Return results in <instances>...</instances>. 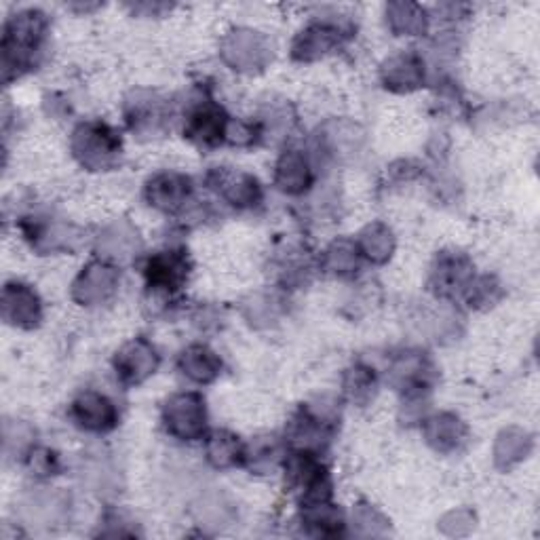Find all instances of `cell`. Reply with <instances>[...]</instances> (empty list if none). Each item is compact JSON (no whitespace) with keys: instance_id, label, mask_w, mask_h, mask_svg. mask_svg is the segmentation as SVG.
<instances>
[{"instance_id":"cell-18","label":"cell","mask_w":540,"mask_h":540,"mask_svg":"<svg viewBox=\"0 0 540 540\" xmlns=\"http://www.w3.org/2000/svg\"><path fill=\"white\" fill-rule=\"evenodd\" d=\"M275 184L287 195H300L311 186V167L302 152L287 150L277 163Z\"/></svg>"},{"instance_id":"cell-26","label":"cell","mask_w":540,"mask_h":540,"mask_svg":"<svg viewBox=\"0 0 540 540\" xmlns=\"http://www.w3.org/2000/svg\"><path fill=\"white\" fill-rule=\"evenodd\" d=\"M197 517L205 526L222 528V526L233 522L235 509H233V505L228 503V498L224 494L209 492L197 503Z\"/></svg>"},{"instance_id":"cell-11","label":"cell","mask_w":540,"mask_h":540,"mask_svg":"<svg viewBox=\"0 0 540 540\" xmlns=\"http://www.w3.org/2000/svg\"><path fill=\"white\" fill-rule=\"evenodd\" d=\"M340 45V28L327 22H317L304 28L292 45L296 62H315Z\"/></svg>"},{"instance_id":"cell-5","label":"cell","mask_w":540,"mask_h":540,"mask_svg":"<svg viewBox=\"0 0 540 540\" xmlns=\"http://www.w3.org/2000/svg\"><path fill=\"white\" fill-rule=\"evenodd\" d=\"M114 368L125 384H140L159 368L157 349L148 340L135 338L114 357Z\"/></svg>"},{"instance_id":"cell-10","label":"cell","mask_w":540,"mask_h":540,"mask_svg":"<svg viewBox=\"0 0 540 540\" xmlns=\"http://www.w3.org/2000/svg\"><path fill=\"white\" fill-rule=\"evenodd\" d=\"M41 300L24 283H9L3 292V317L17 327H34L41 321Z\"/></svg>"},{"instance_id":"cell-9","label":"cell","mask_w":540,"mask_h":540,"mask_svg":"<svg viewBox=\"0 0 540 540\" xmlns=\"http://www.w3.org/2000/svg\"><path fill=\"white\" fill-rule=\"evenodd\" d=\"M382 83L397 93H410L424 83L422 57L414 51H403L393 55L382 66Z\"/></svg>"},{"instance_id":"cell-6","label":"cell","mask_w":540,"mask_h":540,"mask_svg":"<svg viewBox=\"0 0 540 540\" xmlns=\"http://www.w3.org/2000/svg\"><path fill=\"white\" fill-rule=\"evenodd\" d=\"M72 418L81 429L89 433H108L119 422V414L114 403L95 391L81 393L72 403Z\"/></svg>"},{"instance_id":"cell-13","label":"cell","mask_w":540,"mask_h":540,"mask_svg":"<svg viewBox=\"0 0 540 540\" xmlns=\"http://www.w3.org/2000/svg\"><path fill=\"white\" fill-rule=\"evenodd\" d=\"M211 180H216L214 188L230 201V205L247 209L256 207L262 201V188L258 180L249 173H233V171H214Z\"/></svg>"},{"instance_id":"cell-8","label":"cell","mask_w":540,"mask_h":540,"mask_svg":"<svg viewBox=\"0 0 540 540\" xmlns=\"http://www.w3.org/2000/svg\"><path fill=\"white\" fill-rule=\"evenodd\" d=\"M473 277V264L465 254L443 252L431 273V289L437 296H454L465 289Z\"/></svg>"},{"instance_id":"cell-16","label":"cell","mask_w":540,"mask_h":540,"mask_svg":"<svg viewBox=\"0 0 540 540\" xmlns=\"http://www.w3.org/2000/svg\"><path fill=\"white\" fill-rule=\"evenodd\" d=\"M424 437L437 452H454L467 439V427L454 414H439L431 418L424 427Z\"/></svg>"},{"instance_id":"cell-31","label":"cell","mask_w":540,"mask_h":540,"mask_svg":"<svg viewBox=\"0 0 540 540\" xmlns=\"http://www.w3.org/2000/svg\"><path fill=\"white\" fill-rule=\"evenodd\" d=\"M374 387H376L374 374L368 368H363V365H357V368L349 370V374L344 378V393L355 403L368 401L374 393Z\"/></svg>"},{"instance_id":"cell-7","label":"cell","mask_w":540,"mask_h":540,"mask_svg":"<svg viewBox=\"0 0 540 540\" xmlns=\"http://www.w3.org/2000/svg\"><path fill=\"white\" fill-rule=\"evenodd\" d=\"M119 285V270L104 262H91L72 285V296L81 304H102Z\"/></svg>"},{"instance_id":"cell-15","label":"cell","mask_w":540,"mask_h":540,"mask_svg":"<svg viewBox=\"0 0 540 540\" xmlns=\"http://www.w3.org/2000/svg\"><path fill=\"white\" fill-rule=\"evenodd\" d=\"M188 258L184 252H161L150 258L146 266V277L150 287L159 289H178L188 279Z\"/></svg>"},{"instance_id":"cell-24","label":"cell","mask_w":540,"mask_h":540,"mask_svg":"<svg viewBox=\"0 0 540 540\" xmlns=\"http://www.w3.org/2000/svg\"><path fill=\"white\" fill-rule=\"evenodd\" d=\"M395 249V237L391 233L389 226H384L382 222H374L361 233L359 239V252L372 260L374 264H384Z\"/></svg>"},{"instance_id":"cell-28","label":"cell","mask_w":540,"mask_h":540,"mask_svg":"<svg viewBox=\"0 0 540 540\" xmlns=\"http://www.w3.org/2000/svg\"><path fill=\"white\" fill-rule=\"evenodd\" d=\"M304 524L313 528L317 534H338L342 528V515L330 505V500L306 503Z\"/></svg>"},{"instance_id":"cell-3","label":"cell","mask_w":540,"mask_h":540,"mask_svg":"<svg viewBox=\"0 0 540 540\" xmlns=\"http://www.w3.org/2000/svg\"><path fill=\"white\" fill-rule=\"evenodd\" d=\"M165 429L182 441H197L205 433V401L197 393L173 395L163 408Z\"/></svg>"},{"instance_id":"cell-36","label":"cell","mask_w":540,"mask_h":540,"mask_svg":"<svg viewBox=\"0 0 540 540\" xmlns=\"http://www.w3.org/2000/svg\"><path fill=\"white\" fill-rule=\"evenodd\" d=\"M30 467L38 475H53L55 471V454L49 450H38L30 458Z\"/></svg>"},{"instance_id":"cell-32","label":"cell","mask_w":540,"mask_h":540,"mask_svg":"<svg viewBox=\"0 0 540 540\" xmlns=\"http://www.w3.org/2000/svg\"><path fill=\"white\" fill-rule=\"evenodd\" d=\"M353 522H355L361 536H382V534H387V530H389L387 519H384L376 509H372L368 505H359L355 509Z\"/></svg>"},{"instance_id":"cell-25","label":"cell","mask_w":540,"mask_h":540,"mask_svg":"<svg viewBox=\"0 0 540 540\" xmlns=\"http://www.w3.org/2000/svg\"><path fill=\"white\" fill-rule=\"evenodd\" d=\"M387 22L395 34L405 36L424 34L429 26L427 13L416 3H391L387 7Z\"/></svg>"},{"instance_id":"cell-1","label":"cell","mask_w":540,"mask_h":540,"mask_svg":"<svg viewBox=\"0 0 540 540\" xmlns=\"http://www.w3.org/2000/svg\"><path fill=\"white\" fill-rule=\"evenodd\" d=\"M47 26V15L36 9L22 11L9 19L3 38V68L7 81L30 64L32 53L45 38Z\"/></svg>"},{"instance_id":"cell-21","label":"cell","mask_w":540,"mask_h":540,"mask_svg":"<svg viewBox=\"0 0 540 540\" xmlns=\"http://www.w3.org/2000/svg\"><path fill=\"white\" fill-rule=\"evenodd\" d=\"M532 450V437L524 429H505L498 435L494 446V460L496 467L511 469L517 462H522Z\"/></svg>"},{"instance_id":"cell-14","label":"cell","mask_w":540,"mask_h":540,"mask_svg":"<svg viewBox=\"0 0 540 540\" xmlns=\"http://www.w3.org/2000/svg\"><path fill=\"white\" fill-rule=\"evenodd\" d=\"M190 195V180L182 173H159L146 186V199L152 207L176 211Z\"/></svg>"},{"instance_id":"cell-4","label":"cell","mask_w":540,"mask_h":540,"mask_svg":"<svg viewBox=\"0 0 540 540\" xmlns=\"http://www.w3.org/2000/svg\"><path fill=\"white\" fill-rule=\"evenodd\" d=\"M220 53L230 68L239 72H258L270 62L273 47L260 32L233 30L222 41Z\"/></svg>"},{"instance_id":"cell-12","label":"cell","mask_w":540,"mask_h":540,"mask_svg":"<svg viewBox=\"0 0 540 540\" xmlns=\"http://www.w3.org/2000/svg\"><path fill=\"white\" fill-rule=\"evenodd\" d=\"M226 117L222 108L205 104L190 114L186 123V138L199 146H216L226 135Z\"/></svg>"},{"instance_id":"cell-19","label":"cell","mask_w":540,"mask_h":540,"mask_svg":"<svg viewBox=\"0 0 540 540\" xmlns=\"http://www.w3.org/2000/svg\"><path fill=\"white\" fill-rule=\"evenodd\" d=\"M140 245L142 243L138 237V230L123 220L110 224L98 241L100 252L106 258L114 260H129L131 256H135V252H138Z\"/></svg>"},{"instance_id":"cell-34","label":"cell","mask_w":540,"mask_h":540,"mask_svg":"<svg viewBox=\"0 0 540 540\" xmlns=\"http://www.w3.org/2000/svg\"><path fill=\"white\" fill-rule=\"evenodd\" d=\"M498 296H500L498 283L490 277H484L473 287L469 302H471V306H492L498 300Z\"/></svg>"},{"instance_id":"cell-17","label":"cell","mask_w":540,"mask_h":540,"mask_svg":"<svg viewBox=\"0 0 540 540\" xmlns=\"http://www.w3.org/2000/svg\"><path fill=\"white\" fill-rule=\"evenodd\" d=\"M68 511V500L66 496L57 492H45V494H34L26 498V503L22 505V513L26 517L28 524L36 526H51V524H62Z\"/></svg>"},{"instance_id":"cell-27","label":"cell","mask_w":540,"mask_h":540,"mask_svg":"<svg viewBox=\"0 0 540 540\" xmlns=\"http://www.w3.org/2000/svg\"><path fill=\"white\" fill-rule=\"evenodd\" d=\"M289 437L300 448H315L325 437V424L319 416H313L308 410H302L289 427Z\"/></svg>"},{"instance_id":"cell-29","label":"cell","mask_w":540,"mask_h":540,"mask_svg":"<svg viewBox=\"0 0 540 540\" xmlns=\"http://www.w3.org/2000/svg\"><path fill=\"white\" fill-rule=\"evenodd\" d=\"M325 266L338 277L353 275L359 266V247L346 239L336 241L330 249H327Z\"/></svg>"},{"instance_id":"cell-22","label":"cell","mask_w":540,"mask_h":540,"mask_svg":"<svg viewBox=\"0 0 540 540\" xmlns=\"http://www.w3.org/2000/svg\"><path fill=\"white\" fill-rule=\"evenodd\" d=\"M429 372H431V365L427 359H424L420 353H408L393 363L391 380L399 389L420 391L424 384H427Z\"/></svg>"},{"instance_id":"cell-23","label":"cell","mask_w":540,"mask_h":540,"mask_svg":"<svg viewBox=\"0 0 540 540\" xmlns=\"http://www.w3.org/2000/svg\"><path fill=\"white\" fill-rule=\"evenodd\" d=\"M207 458L216 469L237 467L245 458V448L237 435L216 431L207 441Z\"/></svg>"},{"instance_id":"cell-33","label":"cell","mask_w":540,"mask_h":540,"mask_svg":"<svg viewBox=\"0 0 540 540\" xmlns=\"http://www.w3.org/2000/svg\"><path fill=\"white\" fill-rule=\"evenodd\" d=\"M473 526H475V517L465 509H458V511L448 513L446 517L441 519V524H439V528L446 532L448 536H462V534L471 532Z\"/></svg>"},{"instance_id":"cell-2","label":"cell","mask_w":540,"mask_h":540,"mask_svg":"<svg viewBox=\"0 0 540 540\" xmlns=\"http://www.w3.org/2000/svg\"><path fill=\"white\" fill-rule=\"evenodd\" d=\"M72 152L87 169H108L119 157L121 138L104 123H85L72 135Z\"/></svg>"},{"instance_id":"cell-30","label":"cell","mask_w":540,"mask_h":540,"mask_svg":"<svg viewBox=\"0 0 540 540\" xmlns=\"http://www.w3.org/2000/svg\"><path fill=\"white\" fill-rule=\"evenodd\" d=\"M129 125L133 131H154L163 119V112L157 100H138L129 104Z\"/></svg>"},{"instance_id":"cell-20","label":"cell","mask_w":540,"mask_h":540,"mask_svg":"<svg viewBox=\"0 0 540 540\" xmlns=\"http://www.w3.org/2000/svg\"><path fill=\"white\" fill-rule=\"evenodd\" d=\"M178 365L186 378L195 380L199 384H207L211 380H216L220 370H222L220 357L214 351H209L207 346H201V344H195V346H190V349H186L180 355Z\"/></svg>"},{"instance_id":"cell-35","label":"cell","mask_w":540,"mask_h":540,"mask_svg":"<svg viewBox=\"0 0 540 540\" xmlns=\"http://www.w3.org/2000/svg\"><path fill=\"white\" fill-rule=\"evenodd\" d=\"M226 135H228V140L237 146H247L256 140L254 127L247 123H233L226 129Z\"/></svg>"}]
</instances>
